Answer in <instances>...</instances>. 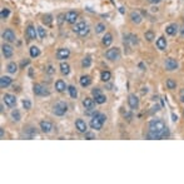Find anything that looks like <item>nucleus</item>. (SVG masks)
I'll use <instances>...</instances> for the list:
<instances>
[{
    "mask_svg": "<svg viewBox=\"0 0 184 184\" xmlns=\"http://www.w3.org/2000/svg\"><path fill=\"white\" fill-rule=\"evenodd\" d=\"M33 91H34V94L38 95V97H48L50 94V91L48 90V88L42 85V84H34Z\"/></svg>",
    "mask_w": 184,
    "mask_h": 184,
    "instance_id": "4",
    "label": "nucleus"
},
{
    "mask_svg": "<svg viewBox=\"0 0 184 184\" xmlns=\"http://www.w3.org/2000/svg\"><path fill=\"white\" fill-rule=\"evenodd\" d=\"M91 84V79H90V76L89 75H83L82 78H80V85L82 86H89Z\"/></svg>",
    "mask_w": 184,
    "mask_h": 184,
    "instance_id": "25",
    "label": "nucleus"
},
{
    "mask_svg": "<svg viewBox=\"0 0 184 184\" xmlns=\"http://www.w3.org/2000/svg\"><path fill=\"white\" fill-rule=\"evenodd\" d=\"M0 137H2V139H4V129H0Z\"/></svg>",
    "mask_w": 184,
    "mask_h": 184,
    "instance_id": "46",
    "label": "nucleus"
},
{
    "mask_svg": "<svg viewBox=\"0 0 184 184\" xmlns=\"http://www.w3.org/2000/svg\"><path fill=\"white\" fill-rule=\"evenodd\" d=\"M91 94H93V97L95 98V97H98V95H100V94H101V90H100L99 88H95V89L91 90Z\"/></svg>",
    "mask_w": 184,
    "mask_h": 184,
    "instance_id": "42",
    "label": "nucleus"
},
{
    "mask_svg": "<svg viewBox=\"0 0 184 184\" xmlns=\"http://www.w3.org/2000/svg\"><path fill=\"white\" fill-rule=\"evenodd\" d=\"M82 65H83V68H89L90 65H91V58L90 57H85L82 61Z\"/></svg>",
    "mask_w": 184,
    "mask_h": 184,
    "instance_id": "32",
    "label": "nucleus"
},
{
    "mask_svg": "<svg viewBox=\"0 0 184 184\" xmlns=\"http://www.w3.org/2000/svg\"><path fill=\"white\" fill-rule=\"evenodd\" d=\"M86 26H88V25H86V24H85L84 21H80V23H75V25L73 26V31L78 34L79 31H82V30H83L84 28H86Z\"/></svg>",
    "mask_w": 184,
    "mask_h": 184,
    "instance_id": "21",
    "label": "nucleus"
},
{
    "mask_svg": "<svg viewBox=\"0 0 184 184\" xmlns=\"http://www.w3.org/2000/svg\"><path fill=\"white\" fill-rule=\"evenodd\" d=\"M165 31L168 35H175L178 33V25L177 24H170L165 28Z\"/></svg>",
    "mask_w": 184,
    "mask_h": 184,
    "instance_id": "17",
    "label": "nucleus"
},
{
    "mask_svg": "<svg viewBox=\"0 0 184 184\" xmlns=\"http://www.w3.org/2000/svg\"><path fill=\"white\" fill-rule=\"evenodd\" d=\"M104 30H105V25H104V24H101V23H99V24L95 26V33H98V34L103 33Z\"/></svg>",
    "mask_w": 184,
    "mask_h": 184,
    "instance_id": "38",
    "label": "nucleus"
},
{
    "mask_svg": "<svg viewBox=\"0 0 184 184\" xmlns=\"http://www.w3.org/2000/svg\"><path fill=\"white\" fill-rule=\"evenodd\" d=\"M112 43H113V35L110 33H107L104 35V38H103V44L105 46H109Z\"/></svg>",
    "mask_w": 184,
    "mask_h": 184,
    "instance_id": "23",
    "label": "nucleus"
},
{
    "mask_svg": "<svg viewBox=\"0 0 184 184\" xmlns=\"http://www.w3.org/2000/svg\"><path fill=\"white\" fill-rule=\"evenodd\" d=\"M78 17H79V14L76 11H74V10H70V11H68L67 14H65V20H67V23H69V24H75L76 23V20H78Z\"/></svg>",
    "mask_w": 184,
    "mask_h": 184,
    "instance_id": "7",
    "label": "nucleus"
},
{
    "mask_svg": "<svg viewBox=\"0 0 184 184\" xmlns=\"http://www.w3.org/2000/svg\"><path fill=\"white\" fill-rule=\"evenodd\" d=\"M29 64V60H24V61H21V67H24V65H28Z\"/></svg>",
    "mask_w": 184,
    "mask_h": 184,
    "instance_id": "45",
    "label": "nucleus"
},
{
    "mask_svg": "<svg viewBox=\"0 0 184 184\" xmlns=\"http://www.w3.org/2000/svg\"><path fill=\"white\" fill-rule=\"evenodd\" d=\"M40 55V49H39L38 46H31L30 48V57L31 58H36Z\"/></svg>",
    "mask_w": 184,
    "mask_h": 184,
    "instance_id": "28",
    "label": "nucleus"
},
{
    "mask_svg": "<svg viewBox=\"0 0 184 184\" xmlns=\"http://www.w3.org/2000/svg\"><path fill=\"white\" fill-rule=\"evenodd\" d=\"M40 129H42V131L43 133H50V131L53 130V124L50 123V122H48V120H43V122H40Z\"/></svg>",
    "mask_w": 184,
    "mask_h": 184,
    "instance_id": "13",
    "label": "nucleus"
},
{
    "mask_svg": "<svg viewBox=\"0 0 184 184\" xmlns=\"http://www.w3.org/2000/svg\"><path fill=\"white\" fill-rule=\"evenodd\" d=\"M6 70L10 73V74H15L17 73V70H18V64L17 63H9L8 64V67H6Z\"/></svg>",
    "mask_w": 184,
    "mask_h": 184,
    "instance_id": "27",
    "label": "nucleus"
},
{
    "mask_svg": "<svg viewBox=\"0 0 184 184\" xmlns=\"http://www.w3.org/2000/svg\"><path fill=\"white\" fill-rule=\"evenodd\" d=\"M2 49H3V55L5 58H11L13 57V48L9 44H3Z\"/></svg>",
    "mask_w": 184,
    "mask_h": 184,
    "instance_id": "16",
    "label": "nucleus"
},
{
    "mask_svg": "<svg viewBox=\"0 0 184 184\" xmlns=\"http://www.w3.org/2000/svg\"><path fill=\"white\" fill-rule=\"evenodd\" d=\"M69 55H70V50L67 49V48H60V49H58V51H57V58H58L59 60L68 59Z\"/></svg>",
    "mask_w": 184,
    "mask_h": 184,
    "instance_id": "8",
    "label": "nucleus"
},
{
    "mask_svg": "<svg viewBox=\"0 0 184 184\" xmlns=\"http://www.w3.org/2000/svg\"><path fill=\"white\" fill-rule=\"evenodd\" d=\"M85 139H95V135L93 133H85Z\"/></svg>",
    "mask_w": 184,
    "mask_h": 184,
    "instance_id": "43",
    "label": "nucleus"
},
{
    "mask_svg": "<svg viewBox=\"0 0 184 184\" xmlns=\"http://www.w3.org/2000/svg\"><path fill=\"white\" fill-rule=\"evenodd\" d=\"M3 39L8 43H13L15 42V33L11 29H6L4 33H3Z\"/></svg>",
    "mask_w": 184,
    "mask_h": 184,
    "instance_id": "9",
    "label": "nucleus"
},
{
    "mask_svg": "<svg viewBox=\"0 0 184 184\" xmlns=\"http://www.w3.org/2000/svg\"><path fill=\"white\" fill-rule=\"evenodd\" d=\"M55 89H57V91H59V93H63L65 89H68V86H67V84H65V82H63L61 79H59V80L55 82Z\"/></svg>",
    "mask_w": 184,
    "mask_h": 184,
    "instance_id": "18",
    "label": "nucleus"
},
{
    "mask_svg": "<svg viewBox=\"0 0 184 184\" xmlns=\"http://www.w3.org/2000/svg\"><path fill=\"white\" fill-rule=\"evenodd\" d=\"M164 65H165V69L169 70V72H173V70L178 69V61L175 59H173V58H168L165 60Z\"/></svg>",
    "mask_w": 184,
    "mask_h": 184,
    "instance_id": "6",
    "label": "nucleus"
},
{
    "mask_svg": "<svg viewBox=\"0 0 184 184\" xmlns=\"http://www.w3.org/2000/svg\"><path fill=\"white\" fill-rule=\"evenodd\" d=\"M10 84H11V78L10 76H2V79H0V88L5 89Z\"/></svg>",
    "mask_w": 184,
    "mask_h": 184,
    "instance_id": "19",
    "label": "nucleus"
},
{
    "mask_svg": "<svg viewBox=\"0 0 184 184\" xmlns=\"http://www.w3.org/2000/svg\"><path fill=\"white\" fill-rule=\"evenodd\" d=\"M68 91H69V94H70L72 98L75 99V98L78 97V91H76V88H75V86H73V85L68 86Z\"/></svg>",
    "mask_w": 184,
    "mask_h": 184,
    "instance_id": "31",
    "label": "nucleus"
},
{
    "mask_svg": "<svg viewBox=\"0 0 184 184\" xmlns=\"http://www.w3.org/2000/svg\"><path fill=\"white\" fill-rule=\"evenodd\" d=\"M46 72H48V74H53V73H54V69H53V67H51V65H49V67H48Z\"/></svg>",
    "mask_w": 184,
    "mask_h": 184,
    "instance_id": "44",
    "label": "nucleus"
},
{
    "mask_svg": "<svg viewBox=\"0 0 184 184\" xmlns=\"http://www.w3.org/2000/svg\"><path fill=\"white\" fill-rule=\"evenodd\" d=\"M105 57L109 60H118L120 58V49L119 48H112L108 49L107 53H105Z\"/></svg>",
    "mask_w": 184,
    "mask_h": 184,
    "instance_id": "5",
    "label": "nucleus"
},
{
    "mask_svg": "<svg viewBox=\"0 0 184 184\" xmlns=\"http://www.w3.org/2000/svg\"><path fill=\"white\" fill-rule=\"evenodd\" d=\"M94 99H95V101H97V104H104L105 101H107V98H105V95H103V94H100V95H98V97H95Z\"/></svg>",
    "mask_w": 184,
    "mask_h": 184,
    "instance_id": "34",
    "label": "nucleus"
},
{
    "mask_svg": "<svg viewBox=\"0 0 184 184\" xmlns=\"http://www.w3.org/2000/svg\"><path fill=\"white\" fill-rule=\"evenodd\" d=\"M128 104H129V107L131 109H138V107H139V99H138V97H135L134 94H130L128 97Z\"/></svg>",
    "mask_w": 184,
    "mask_h": 184,
    "instance_id": "10",
    "label": "nucleus"
},
{
    "mask_svg": "<svg viewBox=\"0 0 184 184\" xmlns=\"http://www.w3.org/2000/svg\"><path fill=\"white\" fill-rule=\"evenodd\" d=\"M130 19H131V21H133V23L139 24V23L142 21V15L139 14L138 11H133V13L130 14Z\"/></svg>",
    "mask_w": 184,
    "mask_h": 184,
    "instance_id": "24",
    "label": "nucleus"
},
{
    "mask_svg": "<svg viewBox=\"0 0 184 184\" xmlns=\"http://www.w3.org/2000/svg\"><path fill=\"white\" fill-rule=\"evenodd\" d=\"M36 30H38V34H39V36H40L42 39H44V38L46 36V31H45V29L43 28V26H38V28H36Z\"/></svg>",
    "mask_w": 184,
    "mask_h": 184,
    "instance_id": "33",
    "label": "nucleus"
},
{
    "mask_svg": "<svg viewBox=\"0 0 184 184\" xmlns=\"http://www.w3.org/2000/svg\"><path fill=\"white\" fill-rule=\"evenodd\" d=\"M105 119H107V118H105L104 114L95 113L93 115V118L90 119V127L93 128V129H95V130H100L103 128V124L105 123Z\"/></svg>",
    "mask_w": 184,
    "mask_h": 184,
    "instance_id": "2",
    "label": "nucleus"
},
{
    "mask_svg": "<svg viewBox=\"0 0 184 184\" xmlns=\"http://www.w3.org/2000/svg\"><path fill=\"white\" fill-rule=\"evenodd\" d=\"M175 86H177V83L173 80V79H168L167 80V88L168 89H175Z\"/></svg>",
    "mask_w": 184,
    "mask_h": 184,
    "instance_id": "37",
    "label": "nucleus"
},
{
    "mask_svg": "<svg viewBox=\"0 0 184 184\" xmlns=\"http://www.w3.org/2000/svg\"><path fill=\"white\" fill-rule=\"evenodd\" d=\"M149 130L150 131H154V133H158L160 135V138H168L169 137V129L167 128V125L164 124L163 120H159V119H155V120H152L149 123Z\"/></svg>",
    "mask_w": 184,
    "mask_h": 184,
    "instance_id": "1",
    "label": "nucleus"
},
{
    "mask_svg": "<svg viewBox=\"0 0 184 184\" xmlns=\"http://www.w3.org/2000/svg\"><path fill=\"white\" fill-rule=\"evenodd\" d=\"M125 42L130 43L131 45H135V44H138V36H137V35H133V34H129V35H127V38H125Z\"/></svg>",
    "mask_w": 184,
    "mask_h": 184,
    "instance_id": "26",
    "label": "nucleus"
},
{
    "mask_svg": "<svg viewBox=\"0 0 184 184\" xmlns=\"http://www.w3.org/2000/svg\"><path fill=\"white\" fill-rule=\"evenodd\" d=\"M172 118H173V122H177L178 120V116L175 114H172Z\"/></svg>",
    "mask_w": 184,
    "mask_h": 184,
    "instance_id": "47",
    "label": "nucleus"
},
{
    "mask_svg": "<svg viewBox=\"0 0 184 184\" xmlns=\"http://www.w3.org/2000/svg\"><path fill=\"white\" fill-rule=\"evenodd\" d=\"M43 23L46 24V25H50V24H51V15H44Z\"/></svg>",
    "mask_w": 184,
    "mask_h": 184,
    "instance_id": "41",
    "label": "nucleus"
},
{
    "mask_svg": "<svg viewBox=\"0 0 184 184\" xmlns=\"http://www.w3.org/2000/svg\"><path fill=\"white\" fill-rule=\"evenodd\" d=\"M182 35L184 36V26H183V28H182Z\"/></svg>",
    "mask_w": 184,
    "mask_h": 184,
    "instance_id": "49",
    "label": "nucleus"
},
{
    "mask_svg": "<svg viewBox=\"0 0 184 184\" xmlns=\"http://www.w3.org/2000/svg\"><path fill=\"white\" fill-rule=\"evenodd\" d=\"M149 2H150V3H154V4H156V3H160L162 0H149Z\"/></svg>",
    "mask_w": 184,
    "mask_h": 184,
    "instance_id": "48",
    "label": "nucleus"
},
{
    "mask_svg": "<svg viewBox=\"0 0 184 184\" xmlns=\"http://www.w3.org/2000/svg\"><path fill=\"white\" fill-rule=\"evenodd\" d=\"M144 38H145L148 42H152V40L155 39V34L152 30H148V31H145V34H144Z\"/></svg>",
    "mask_w": 184,
    "mask_h": 184,
    "instance_id": "30",
    "label": "nucleus"
},
{
    "mask_svg": "<svg viewBox=\"0 0 184 184\" xmlns=\"http://www.w3.org/2000/svg\"><path fill=\"white\" fill-rule=\"evenodd\" d=\"M95 104H97V101L93 100V99H90V98H85L83 100V105H84V108L86 110H93L95 108Z\"/></svg>",
    "mask_w": 184,
    "mask_h": 184,
    "instance_id": "11",
    "label": "nucleus"
},
{
    "mask_svg": "<svg viewBox=\"0 0 184 184\" xmlns=\"http://www.w3.org/2000/svg\"><path fill=\"white\" fill-rule=\"evenodd\" d=\"M67 110H68V105L64 101L57 103L54 105V108H53V113H54L55 115H58V116H63L65 113H67Z\"/></svg>",
    "mask_w": 184,
    "mask_h": 184,
    "instance_id": "3",
    "label": "nucleus"
},
{
    "mask_svg": "<svg viewBox=\"0 0 184 184\" xmlns=\"http://www.w3.org/2000/svg\"><path fill=\"white\" fill-rule=\"evenodd\" d=\"M60 72L63 75H68L70 73V67H69V64L68 63H60Z\"/></svg>",
    "mask_w": 184,
    "mask_h": 184,
    "instance_id": "22",
    "label": "nucleus"
},
{
    "mask_svg": "<svg viewBox=\"0 0 184 184\" xmlns=\"http://www.w3.org/2000/svg\"><path fill=\"white\" fill-rule=\"evenodd\" d=\"M11 118H13V119H14L15 122H19L20 120V113H19V110H13L11 112Z\"/></svg>",
    "mask_w": 184,
    "mask_h": 184,
    "instance_id": "35",
    "label": "nucleus"
},
{
    "mask_svg": "<svg viewBox=\"0 0 184 184\" xmlns=\"http://www.w3.org/2000/svg\"><path fill=\"white\" fill-rule=\"evenodd\" d=\"M9 14H10V11H9V9H6V8L2 9V11H0V17H2V19H3V20H4V19H6V18L9 17Z\"/></svg>",
    "mask_w": 184,
    "mask_h": 184,
    "instance_id": "36",
    "label": "nucleus"
},
{
    "mask_svg": "<svg viewBox=\"0 0 184 184\" xmlns=\"http://www.w3.org/2000/svg\"><path fill=\"white\" fill-rule=\"evenodd\" d=\"M110 78H112V74H110V72H103L101 73V75H100V79L103 82H109L110 80Z\"/></svg>",
    "mask_w": 184,
    "mask_h": 184,
    "instance_id": "29",
    "label": "nucleus"
},
{
    "mask_svg": "<svg viewBox=\"0 0 184 184\" xmlns=\"http://www.w3.org/2000/svg\"><path fill=\"white\" fill-rule=\"evenodd\" d=\"M3 100L5 101L6 105H9V107H14V105L17 104V98L14 95H11V94H5L3 97Z\"/></svg>",
    "mask_w": 184,
    "mask_h": 184,
    "instance_id": "12",
    "label": "nucleus"
},
{
    "mask_svg": "<svg viewBox=\"0 0 184 184\" xmlns=\"http://www.w3.org/2000/svg\"><path fill=\"white\" fill-rule=\"evenodd\" d=\"M75 128L78 129V131H80V133H86V123L83 119H78L75 122Z\"/></svg>",
    "mask_w": 184,
    "mask_h": 184,
    "instance_id": "15",
    "label": "nucleus"
},
{
    "mask_svg": "<svg viewBox=\"0 0 184 184\" xmlns=\"http://www.w3.org/2000/svg\"><path fill=\"white\" fill-rule=\"evenodd\" d=\"M182 101H184V94H183V97H182Z\"/></svg>",
    "mask_w": 184,
    "mask_h": 184,
    "instance_id": "50",
    "label": "nucleus"
},
{
    "mask_svg": "<svg viewBox=\"0 0 184 184\" xmlns=\"http://www.w3.org/2000/svg\"><path fill=\"white\" fill-rule=\"evenodd\" d=\"M23 107H24V109L29 110V109L31 108V103H30L28 99H25V100H23Z\"/></svg>",
    "mask_w": 184,
    "mask_h": 184,
    "instance_id": "39",
    "label": "nucleus"
},
{
    "mask_svg": "<svg viewBox=\"0 0 184 184\" xmlns=\"http://www.w3.org/2000/svg\"><path fill=\"white\" fill-rule=\"evenodd\" d=\"M36 31L38 30H35V28L33 25H29L28 28H26V36H28L29 40H35L36 39Z\"/></svg>",
    "mask_w": 184,
    "mask_h": 184,
    "instance_id": "14",
    "label": "nucleus"
},
{
    "mask_svg": "<svg viewBox=\"0 0 184 184\" xmlns=\"http://www.w3.org/2000/svg\"><path fill=\"white\" fill-rule=\"evenodd\" d=\"M88 34H89V26H86V28H84L82 31H79V33H78L79 36H86Z\"/></svg>",
    "mask_w": 184,
    "mask_h": 184,
    "instance_id": "40",
    "label": "nucleus"
},
{
    "mask_svg": "<svg viewBox=\"0 0 184 184\" xmlns=\"http://www.w3.org/2000/svg\"><path fill=\"white\" fill-rule=\"evenodd\" d=\"M156 48L159 49V50H165V48H167V40H165L164 36H160L156 40Z\"/></svg>",
    "mask_w": 184,
    "mask_h": 184,
    "instance_id": "20",
    "label": "nucleus"
}]
</instances>
